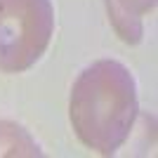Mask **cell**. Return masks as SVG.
Listing matches in <instances>:
<instances>
[{
    "label": "cell",
    "instance_id": "obj_1",
    "mask_svg": "<svg viewBox=\"0 0 158 158\" xmlns=\"http://www.w3.org/2000/svg\"><path fill=\"white\" fill-rule=\"evenodd\" d=\"M137 111L135 76L116 59L92 61L71 87V127L87 149L102 156H111L123 146L132 132Z\"/></svg>",
    "mask_w": 158,
    "mask_h": 158
},
{
    "label": "cell",
    "instance_id": "obj_2",
    "mask_svg": "<svg viewBox=\"0 0 158 158\" xmlns=\"http://www.w3.org/2000/svg\"><path fill=\"white\" fill-rule=\"evenodd\" d=\"M52 35V0H0V73L28 71Z\"/></svg>",
    "mask_w": 158,
    "mask_h": 158
},
{
    "label": "cell",
    "instance_id": "obj_3",
    "mask_svg": "<svg viewBox=\"0 0 158 158\" xmlns=\"http://www.w3.org/2000/svg\"><path fill=\"white\" fill-rule=\"evenodd\" d=\"M113 31L127 45H137L144 35V17L153 12L156 0H104Z\"/></svg>",
    "mask_w": 158,
    "mask_h": 158
},
{
    "label": "cell",
    "instance_id": "obj_4",
    "mask_svg": "<svg viewBox=\"0 0 158 158\" xmlns=\"http://www.w3.org/2000/svg\"><path fill=\"white\" fill-rule=\"evenodd\" d=\"M10 156V158H35L43 156V149L38 146V142L31 137V132L24 125L14 123V120H0V158Z\"/></svg>",
    "mask_w": 158,
    "mask_h": 158
}]
</instances>
